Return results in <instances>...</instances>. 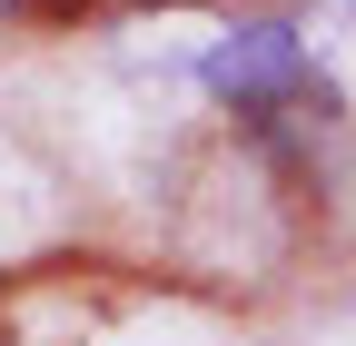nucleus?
I'll return each instance as SVG.
<instances>
[{"label":"nucleus","mask_w":356,"mask_h":346,"mask_svg":"<svg viewBox=\"0 0 356 346\" xmlns=\"http://www.w3.org/2000/svg\"><path fill=\"white\" fill-rule=\"evenodd\" d=\"M198 79H208L218 99H238V109H267V99H297V90H307V50H297L287 20H248V30H228V40H208Z\"/></svg>","instance_id":"1"}]
</instances>
